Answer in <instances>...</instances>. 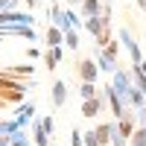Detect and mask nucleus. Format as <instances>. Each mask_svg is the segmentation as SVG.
<instances>
[{"label": "nucleus", "instance_id": "nucleus-31", "mask_svg": "<svg viewBox=\"0 0 146 146\" xmlns=\"http://www.w3.org/2000/svg\"><path fill=\"white\" fill-rule=\"evenodd\" d=\"M9 111V102H3V100H0V114H6Z\"/></svg>", "mask_w": 146, "mask_h": 146}, {"label": "nucleus", "instance_id": "nucleus-28", "mask_svg": "<svg viewBox=\"0 0 146 146\" xmlns=\"http://www.w3.org/2000/svg\"><path fill=\"white\" fill-rule=\"evenodd\" d=\"M137 126H146V108H140V111H137Z\"/></svg>", "mask_w": 146, "mask_h": 146}, {"label": "nucleus", "instance_id": "nucleus-25", "mask_svg": "<svg viewBox=\"0 0 146 146\" xmlns=\"http://www.w3.org/2000/svg\"><path fill=\"white\" fill-rule=\"evenodd\" d=\"M82 140H85V146H100V140H96V131L91 129V131H82Z\"/></svg>", "mask_w": 146, "mask_h": 146}, {"label": "nucleus", "instance_id": "nucleus-26", "mask_svg": "<svg viewBox=\"0 0 146 146\" xmlns=\"http://www.w3.org/2000/svg\"><path fill=\"white\" fill-rule=\"evenodd\" d=\"M70 146H85V140H82V131H79V129H73V131H70Z\"/></svg>", "mask_w": 146, "mask_h": 146}, {"label": "nucleus", "instance_id": "nucleus-13", "mask_svg": "<svg viewBox=\"0 0 146 146\" xmlns=\"http://www.w3.org/2000/svg\"><path fill=\"white\" fill-rule=\"evenodd\" d=\"M32 143L35 146H50V135L44 131L41 120H32Z\"/></svg>", "mask_w": 146, "mask_h": 146}, {"label": "nucleus", "instance_id": "nucleus-20", "mask_svg": "<svg viewBox=\"0 0 146 146\" xmlns=\"http://www.w3.org/2000/svg\"><path fill=\"white\" fill-rule=\"evenodd\" d=\"M129 146H146V126H137L135 135L129 137Z\"/></svg>", "mask_w": 146, "mask_h": 146}, {"label": "nucleus", "instance_id": "nucleus-30", "mask_svg": "<svg viewBox=\"0 0 146 146\" xmlns=\"http://www.w3.org/2000/svg\"><path fill=\"white\" fill-rule=\"evenodd\" d=\"M27 6H29V12H32L35 6H41V0H27Z\"/></svg>", "mask_w": 146, "mask_h": 146}, {"label": "nucleus", "instance_id": "nucleus-8", "mask_svg": "<svg viewBox=\"0 0 146 146\" xmlns=\"http://www.w3.org/2000/svg\"><path fill=\"white\" fill-rule=\"evenodd\" d=\"M94 131H96V140H100V146H111V137L117 135V120H105V123H100Z\"/></svg>", "mask_w": 146, "mask_h": 146}, {"label": "nucleus", "instance_id": "nucleus-33", "mask_svg": "<svg viewBox=\"0 0 146 146\" xmlns=\"http://www.w3.org/2000/svg\"><path fill=\"white\" fill-rule=\"evenodd\" d=\"M140 73H143V76H146V58H143V62H140Z\"/></svg>", "mask_w": 146, "mask_h": 146}, {"label": "nucleus", "instance_id": "nucleus-32", "mask_svg": "<svg viewBox=\"0 0 146 146\" xmlns=\"http://www.w3.org/2000/svg\"><path fill=\"white\" fill-rule=\"evenodd\" d=\"M135 3H137V6H140V9L146 12V0H135Z\"/></svg>", "mask_w": 146, "mask_h": 146}, {"label": "nucleus", "instance_id": "nucleus-15", "mask_svg": "<svg viewBox=\"0 0 146 146\" xmlns=\"http://www.w3.org/2000/svg\"><path fill=\"white\" fill-rule=\"evenodd\" d=\"M62 56H64V47H47L44 50V64L53 70L58 62H62Z\"/></svg>", "mask_w": 146, "mask_h": 146}, {"label": "nucleus", "instance_id": "nucleus-24", "mask_svg": "<svg viewBox=\"0 0 146 146\" xmlns=\"http://www.w3.org/2000/svg\"><path fill=\"white\" fill-rule=\"evenodd\" d=\"M41 126H44V131H47L50 137L56 135V120H53V117H41Z\"/></svg>", "mask_w": 146, "mask_h": 146}, {"label": "nucleus", "instance_id": "nucleus-29", "mask_svg": "<svg viewBox=\"0 0 146 146\" xmlns=\"http://www.w3.org/2000/svg\"><path fill=\"white\" fill-rule=\"evenodd\" d=\"M0 146H12V137H9V135H3V137H0Z\"/></svg>", "mask_w": 146, "mask_h": 146}, {"label": "nucleus", "instance_id": "nucleus-2", "mask_svg": "<svg viewBox=\"0 0 146 146\" xmlns=\"http://www.w3.org/2000/svg\"><path fill=\"white\" fill-rule=\"evenodd\" d=\"M117 41L126 47V53H129V58H131V67H140L143 53H140V44H137L135 35H131V29H129V27H123V29L117 32Z\"/></svg>", "mask_w": 146, "mask_h": 146}, {"label": "nucleus", "instance_id": "nucleus-10", "mask_svg": "<svg viewBox=\"0 0 146 146\" xmlns=\"http://www.w3.org/2000/svg\"><path fill=\"white\" fill-rule=\"evenodd\" d=\"M105 9V0H82L79 3V15L88 21V18H100Z\"/></svg>", "mask_w": 146, "mask_h": 146}, {"label": "nucleus", "instance_id": "nucleus-3", "mask_svg": "<svg viewBox=\"0 0 146 146\" xmlns=\"http://www.w3.org/2000/svg\"><path fill=\"white\" fill-rule=\"evenodd\" d=\"M76 76L82 85H96V79H100V67H96L94 58H82V62H76Z\"/></svg>", "mask_w": 146, "mask_h": 146}, {"label": "nucleus", "instance_id": "nucleus-4", "mask_svg": "<svg viewBox=\"0 0 146 146\" xmlns=\"http://www.w3.org/2000/svg\"><path fill=\"white\" fill-rule=\"evenodd\" d=\"M35 18L32 12H0V27H32Z\"/></svg>", "mask_w": 146, "mask_h": 146}, {"label": "nucleus", "instance_id": "nucleus-14", "mask_svg": "<svg viewBox=\"0 0 146 146\" xmlns=\"http://www.w3.org/2000/svg\"><path fill=\"white\" fill-rule=\"evenodd\" d=\"M18 123H21V129L23 126H27V123H32V120H35V105L32 102H23V105H18Z\"/></svg>", "mask_w": 146, "mask_h": 146}, {"label": "nucleus", "instance_id": "nucleus-17", "mask_svg": "<svg viewBox=\"0 0 146 146\" xmlns=\"http://www.w3.org/2000/svg\"><path fill=\"white\" fill-rule=\"evenodd\" d=\"M94 62H96V67H100V70H105V73H114L117 70V62H111V58H105L100 50H96L94 53Z\"/></svg>", "mask_w": 146, "mask_h": 146}, {"label": "nucleus", "instance_id": "nucleus-18", "mask_svg": "<svg viewBox=\"0 0 146 146\" xmlns=\"http://www.w3.org/2000/svg\"><path fill=\"white\" fill-rule=\"evenodd\" d=\"M15 131H21V123H18V120L15 117H12V120H0V137H3V135H15Z\"/></svg>", "mask_w": 146, "mask_h": 146}, {"label": "nucleus", "instance_id": "nucleus-7", "mask_svg": "<svg viewBox=\"0 0 146 146\" xmlns=\"http://www.w3.org/2000/svg\"><path fill=\"white\" fill-rule=\"evenodd\" d=\"M102 96H105V105H108V111L114 114V120H120L126 108H123V102H120V96L114 94V88H111V85H105V88H102Z\"/></svg>", "mask_w": 146, "mask_h": 146}, {"label": "nucleus", "instance_id": "nucleus-11", "mask_svg": "<svg viewBox=\"0 0 146 146\" xmlns=\"http://www.w3.org/2000/svg\"><path fill=\"white\" fill-rule=\"evenodd\" d=\"M100 111H105V96H102V94L96 96V100H85V102H82V114L88 117V120L100 117Z\"/></svg>", "mask_w": 146, "mask_h": 146}, {"label": "nucleus", "instance_id": "nucleus-5", "mask_svg": "<svg viewBox=\"0 0 146 146\" xmlns=\"http://www.w3.org/2000/svg\"><path fill=\"white\" fill-rule=\"evenodd\" d=\"M135 129H137V111L126 108V111H123V117L117 120V131H120V135H123V137L129 140L131 135H135Z\"/></svg>", "mask_w": 146, "mask_h": 146}, {"label": "nucleus", "instance_id": "nucleus-16", "mask_svg": "<svg viewBox=\"0 0 146 146\" xmlns=\"http://www.w3.org/2000/svg\"><path fill=\"white\" fill-rule=\"evenodd\" d=\"M85 29H88L94 38H100V35H102L105 29H111V27H108V23H102V18H88V21H85Z\"/></svg>", "mask_w": 146, "mask_h": 146}, {"label": "nucleus", "instance_id": "nucleus-22", "mask_svg": "<svg viewBox=\"0 0 146 146\" xmlns=\"http://www.w3.org/2000/svg\"><path fill=\"white\" fill-rule=\"evenodd\" d=\"M64 44L70 47V50H79V32H76V29L64 32Z\"/></svg>", "mask_w": 146, "mask_h": 146}, {"label": "nucleus", "instance_id": "nucleus-27", "mask_svg": "<svg viewBox=\"0 0 146 146\" xmlns=\"http://www.w3.org/2000/svg\"><path fill=\"white\" fill-rule=\"evenodd\" d=\"M18 6V0H0V12H12Z\"/></svg>", "mask_w": 146, "mask_h": 146}, {"label": "nucleus", "instance_id": "nucleus-12", "mask_svg": "<svg viewBox=\"0 0 146 146\" xmlns=\"http://www.w3.org/2000/svg\"><path fill=\"white\" fill-rule=\"evenodd\" d=\"M44 41H47V47H62V44H64V32L50 23V27H47V32H44Z\"/></svg>", "mask_w": 146, "mask_h": 146}, {"label": "nucleus", "instance_id": "nucleus-23", "mask_svg": "<svg viewBox=\"0 0 146 146\" xmlns=\"http://www.w3.org/2000/svg\"><path fill=\"white\" fill-rule=\"evenodd\" d=\"M12 146H29V135H27V131H15V135H12Z\"/></svg>", "mask_w": 146, "mask_h": 146}, {"label": "nucleus", "instance_id": "nucleus-9", "mask_svg": "<svg viewBox=\"0 0 146 146\" xmlns=\"http://www.w3.org/2000/svg\"><path fill=\"white\" fill-rule=\"evenodd\" d=\"M67 102V82L64 79H56L53 82V91H50V105L53 108H62Z\"/></svg>", "mask_w": 146, "mask_h": 146}, {"label": "nucleus", "instance_id": "nucleus-19", "mask_svg": "<svg viewBox=\"0 0 146 146\" xmlns=\"http://www.w3.org/2000/svg\"><path fill=\"white\" fill-rule=\"evenodd\" d=\"M100 94H102V91L96 88V85H79V96H82V102H85V100H96Z\"/></svg>", "mask_w": 146, "mask_h": 146}, {"label": "nucleus", "instance_id": "nucleus-1", "mask_svg": "<svg viewBox=\"0 0 146 146\" xmlns=\"http://www.w3.org/2000/svg\"><path fill=\"white\" fill-rule=\"evenodd\" d=\"M111 88H114V94L120 96V102H123V108H126L129 94H131V88H135V82H131V73H129L126 67H117V70L111 73Z\"/></svg>", "mask_w": 146, "mask_h": 146}, {"label": "nucleus", "instance_id": "nucleus-21", "mask_svg": "<svg viewBox=\"0 0 146 146\" xmlns=\"http://www.w3.org/2000/svg\"><path fill=\"white\" fill-rule=\"evenodd\" d=\"M100 53H102L105 58H111V62H117V53H120V41H111L108 47H102Z\"/></svg>", "mask_w": 146, "mask_h": 146}, {"label": "nucleus", "instance_id": "nucleus-6", "mask_svg": "<svg viewBox=\"0 0 146 146\" xmlns=\"http://www.w3.org/2000/svg\"><path fill=\"white\" fill-rule=\"evenodd\" d=\"M0 35L6 38H27V41H38L35 27H0Z\"/></svg>", "mask_w": 146, "mask_h": 146}]
</instances>
